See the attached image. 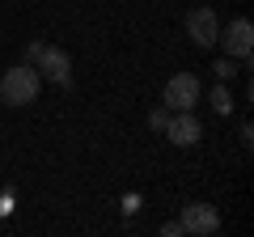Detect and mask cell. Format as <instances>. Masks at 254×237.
Instances as JSON below:
<instances>
[{
  "label": "cell",
  "mask_w": 254,
  "mask_h": 237,
  "mask_svg": "<svg viewBox=\"0 0 254 237\" xmlns=\"http://www.w3.org/2000/svg\"><path fill=\"white\" fill-rule=\"evenodd\" d=\"M38 89H43V76H38L34 64H13L9 72L0 76V102L4 106H30V102H38Z\"/></svg>",
  "instance_id": "1"
},
{
  "label": "cell",
  "mask_w": 254,
  "mask_h": 237,
  "mask_svg": "<svg viewBox=\"0 0 254 237\" xmlns=\"http://www.w3.org/2000/svg\"><path fill=\"white\" fill-rule=\"evenodd\" d=\"M199 98H203V85L195 72H174L165 81V110H195Z\"/></svg>",
  "instance_id": "2"
},
{
  "label": "cell",
  "mask_w": 254,
  "mask_h": 237,
  "mask_svg": "<svg viewBox=\"0 0 254 237\" xmlns=\"http://www.w3.org/2000/svg\"><path fill=\"white\" fill-rule=\"evenodd\" d=\"M161 136L170 140L174 148H190V144H199L203 123L195 118V110H170V123H165V131H161Z\"/></svg>",
  "instance_id": "3"
},
{
  "label": "cell",
  "mask_w": 254,
  "mask_h": 237,
  "mask_svg": "<svg viewBox=\"0 0 254 237\" xmlns=\"http://www.w3.org/2000/svg\"><path fill=\"white\" fill-rule=\"evenodd\" d=\"M216 47H225L229 59H250V51H254V26L246 17H233L229 30L216 34Z\"/></svg>",
  "instance_id": "4"
},
{
  "label": "cell",
  "mask_w": 254,
  "mask_h": 237,
  "mask_svg": "<svg viewBox=\"0 0 254 237\" xmlns=\"http://www.w3.org/2000/svg\"><path fill=\"white\" fill-rule=\"evenodd\" d=\"M178 225H182V233L208 237V233H216V229H220V212L212 208V203H182Z\"/></svg>",
  "instance_id": "5"
},
{
  "label": "cell",
  "mask_w": 254,
  "mask_h": 237,
  "mask_svg": "<svg viewBox=\"0 0 254 237\" xmlns=\"http://www.w3.org/2000/svg\"><path fill=\"white\" fill-rule=\"evenodd\" d=\"M34 68H38V76L51 81V85H68V81H72V55L60 51V47H47V51L38 55Z\"/></svg>",
  "instance_id": "6"
},
{
  "label": "cell",
  "mask_w": 254,
  "mask_h": 237,
  "mask_svg": "<svg viewBox=\"0 0 254 237\" xmlns=\"http://www.w3.org/2000/svg\"><path fill=\"white\" fill-rule=\"evenodd\" d=\"M187 34L195 47H216V34H220V17L212 9H190L187 13Z\"/></svg>",
  "instance_id": "7"
},
{
  "label": "cell",
  "mask_w": 254,
  "mask_h": 237,
  "mask_svg": "<svg viewBox=\"0 0 254 237\" xmlns=\"http://www.w3.org/2000/svg\"><path fill=\"white\" fill-rule=\"evenodd\" d=\"M208 102H212V110H216V115H229V110H233V93H229V85L220 81L216 89L208 93Z\"/></svg>",
  "instance_id": "8"
},
{
  "label": "cell",
  "mask_w": 254,
  "mask_h": 237,
  "mask_svg": "<svg viewBox=\"0 0 254 237\" xmlns=\"http://www.w3.org/2000/svg\"><path fill=\"white\" fill-rule=\"evenodd\" d=\"M212 72H216V81H229V76H233L237 68H233V59L225 55V59H216V64H212Z\"/></svg>",
  "instance_id": "9"
},
{
  "label": "cell",
  "mask_w": 254,
  "mask_h": 237,
  "mask_svg": "<svg viewBox=\"0 0 254 237\" xmlns=\"http://www.w3.org/2000/svg\"><path fill=\"white\" fill-rule=\"evenodd\" d=\"M148 123H153V131H165V123H170V110H165V106H157L153 115H148Z\"/></svg>",
  "instance_id": "10"
},
{
  "label": "cell",
  "mask_w": 254,
  "mask_h": 237,
  "mask_svg": "<svg viewBox=\"0 0 254 237\" xmlns=\"http://www.w3.org/2000/svg\"><path fill=\"white\" fill-rule=\"evenodd\" d=\"M43 51H47V43H43V38H34V43L26 47V64H38V55H43Z\"/></svg>",
  "instance_id": "11"
},
{
  "label": "cell",
  "mask_w": 254,
  "mask_h": 237,
  "mask_svg": "<svg viewBox=\"0 0 254 237\" xmlns=\"http://www.w3.org/2000/svg\"><path fill=\"white\" fill-rule=\"evenodd\" d=\"M161 237H182V225H178V220H170V225H161Z\"/></svg>",
  "instance_id": "12"
},
{
  "label": "cell",
  "mask_w": 254,
  "mask_h": 237,
  "mask_svg": "<svg viewBox=\"0 0 254 237\" xmlns=\"http://www.w3.org/2000/svg\"><path fill=\"white\" fill-rule=\"evenodd\" d=\"M237 136H242V144H246V148L254 144V127H250V123H242V131H237Z\"/></svg>",
  "instance_id": "13"
}]
</instances>
